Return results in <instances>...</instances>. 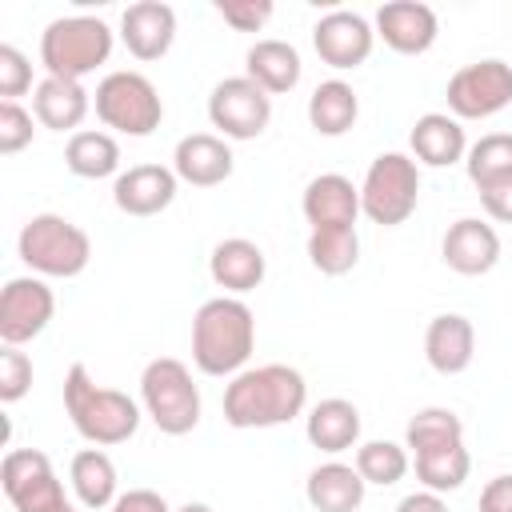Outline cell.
Returning <instances> with one entry per match:
<instances>
[{
  "label": "cell",
  "mask_w": 512,
  "mask_h": 512,
  "mask_svg": "<svg viewBox=\"0 0 512 512\" xmlns=\"http://www.w3.org/2000/svg\"><path fill=\"white\" fill-rule=\"evenodd\" d=\"M92 108V92H84L80 80H56V76H44L36 88H32V116L36 124L52 128V132H72L84 124Z\"/></svg>",
  "instance_id": "23"
},
{
  "label": "cell",
  "mask_w": 512,
  "mask_h": 512,
  "mask_svg": "<svg viewBox=\"0 0 512 512\" xmlns=\"http://www.w3.org/2000/svg\"><path fill=\"white\" fill-rule=\"evenodd\" d=\"M0 484H4V496L12 500L16 512H64V508H72L52 460L40 448H12L0 464Z\"/></svg>",
  "instance_id": "10"
},
{
  "label": "cell",
  "mask_w": 512,
  "mask_h": 512,
  "mask_svg": "<svg viewBox=\"0 0 512 512\" xmlns=\"http://www.w3.org/2000/svg\"><path fill=\"white\" fill-rule=\"evenodd\" d=\"M56 316V296L44 276H12L0 292V340L24 348L36 340Z\"/></svg>",
  "instance_id": "12"
},
{
  "label": "cell",
  "mask_w": 512,
  "mask_h": 512,
  "mask_svg": "<svg viewBox=\"0 0 512 512\" xmlns=\"http://www.w3.org/2000/svg\"><path fill=\"white\" fill-rule=\"evenodd\" d=\"M176 512H212V508H208V504H200V500H188V504H180Z\"/></svg>",
  "instance_id": "43"
},
{
  "label": "cell",
  "mask_w": 512,
  "mask_h": 512,
  "mask_svg": "<svg viewBox=\"0 0 512 512\" xmlns=\"http://www.w3.org/2000/svg\"><path fill=\"white\" fill-rule=\"evenodd\" d=\"M28 388H32V360H28V352L4 344L0 348V400L16 404V400L28 396Z\"/></svg>",
  "instance_id": "36"
},
{
  "label": "cell",
  "mask_w": 512,
  "mask_h": 512,
  "mask_svg": "<svg viewBox=\"0 0 512 512\" xmlns=\"http://www.w3.org/2000/svg\"><path fill=\"white\" fill-rule=\"evenodd\" d=\"M120 40L136 60H160L176 40V12L160 0L128 4L120 16Z\"/></svg>",
  "instance_id": "19"
},
{
  "label": "cell",
  "mask_w": 512,
  "mask_h": 512,
  "mask_svg": "<svg viewBox=\"0 0 512 512\" xmlns=\"http://www.w3.org/2000/svg\"><path fill=\"white\" fill-rule=\"evenodd\" d=\"M300 52L288 40H256L244 56V76L256 80L268 96H284L300 84Z\"/></svg>",
  "instance_id": "26"
},
{
  "label": "cell",
  "mask_w": 512,
  "mask_h": 512,
  "mask_svg": "<svg viewBox=\"0 0 512 512\" xmlns=\"http://www.w3.org/2000/svg\"><path fill=\"white\" fill-rule=\"evenodd\" d=\"M372 44H376V28L360 16V12H348V8H336L328 16L316 20L312 28V48L316 56L336 68V72H352L360 68L368 56H372Z\"/></svg>",
  "instance_id": "13"
},
{
  "label": "cell",
  "mask_w": 512,
  "mask_h": 512,
  "mask_svg": "<svg viewBox=\"0 0 512 512\" xmlns=\"http://www.w3.org/2000/svg\"><path fill=\"white\" fill-rule=\"evenodd\" d=\"M208 120L224 140H256L272 120V96L248 76H228L208 96Z\"/></svg>",
  "instance_id": "11"
},
{
  "label": "cell",
  "mask_w": 512,
  "mask_h": 512,
  "mask_svg": "<svg viewBox=\"0 0 512 512\" xmlns=\"http://www.w3.org/2000/svg\"><path fill=\"white\" fill-rule=\"evenodd\" d=\"M412 468H416V480L428 488V492H456L468 472H472V456L464 444H448V448H432V452H420L412 456Z\"/></svg>",
  "instance_id": "31"
},
{
  "label": "cell",
  "mask_w": 512,
  "mask_h": 512,
  "mask_svg": "<svg viewBox=\"0 0 512 512\" xmlns=\"http://www.w3.org/2000/svg\"><path fill=\"white\" fill-rule=\"evenodd\" d=\"M476 356V328L460 312H440L424 328V360L440 376H460Z\"/></svg>",
  "instance_id": "21"
},
{
  "label": "cell",
  "mask_w": 512,
  "mask_h": 512,
  "mask_svg": "<svg viewBox=\"0 0 512 512\" xmlns=\"http://www.w3.org/2000/svg\"><path fill=\"white\" fill-rule=\"evenodd\" d=\"M356 472L364 476V484H376V488H392L408 476L412 468V456L404 444L396 440H364L356 444Z\"/></svg>",
  "instance_id": "33"
},
{
  "label": "cell",
  "mask_w": 512,
  "mask_h": 512,
  "mask_svg": "<svg viewBox=\"0 0 512 512\" xmlns=\"http://www.w3.org/2000/svg\"><path fill=\"white\" fill-rule=\"evenodd\" d=\"M376 36L400 56H424L440 36V20L420 0H388L376 8Z\"/></svg>",
  "instance_id": "14"
},
{
  "label": "cell",
  "mask_w": 512,
  "mask_h": 512,
  "mask_svg": "<svg viewBox=\"0 0 512 512\" xmlns=\"http://www.w3.org/2000/svg\"><path fill=\"white\" fill-rule=\"evenodd\" d=\"M64 512H76V508H64Z\"/></svg>",
  "instance_id": "44"
},
{
  "label": "cell",
  "mask_w": 512,
  "mask_h": 512,
  "mask_svg": "<svg viewBox=\"0 0 512 512\" xmlns=\"http://www.w3.org/2000/svg\"><path fill=\"white\" fill-rule=\"evenodd\" d=\"M32 88V60L16 44H0V96L20 100Z\"/></svg>",
  "instance_id": "38"
},
{
  "label": "cell",
  "mask_w": 512,
  "mask_h": 512,
  "mask_svg": "<svg viewBox=\"0 0 512 512\" xmlns=\"http://www.w3.org/2000/svg\"><path fill=\"white\" fill-rule=\"evenodd\" d=\"M208 272H212V284L224 288V296H244L252 288L264 284L268 276V260H264V248L248 236H228L212 248L208 256Z\"/></svg>",
  "instance_id": "20"
},
{
  "label": "cell",
  "mask_w": 512,
  "mask_h": 512,
  "mask_svg": "<svg viewBox=\"0 0 512 512\" xmlns=\"http://www.w3.org/2000/svg\"><path fill=\"white\" fill-rule=\"evenodd\" d=\"M304 436L312 448L340 456V452L360 444V408L344 396H328V400L312 404V412L304 420Z\"/></svg>",
  "instance_id": "24"
},
{
  "label": "cell",
  "mask_w": 512,
  "mask_h": 512,
  "mask_svg": "<svg viewBox=\"0 0 512 512\" xmlns=\"http://www.w3.org/2000/svg\"><path fill=\"white\" fill-rule=\"evenodd\" d=\"M272 12V0H216V16L236 32H260Z\"/></svg>",
  "instance_id": "37"
},
{
  "label": "cell",
  "mask_w": 512,
  "mask_h": 512,
  "mask_svg": "<svg viewBox=\"0 0 512 512\" xmlns=\"http://www.w3.org/2000/svg\"><path fill=\"white\" fill-rule=\"evenodd\" d=\"M364 492H368V484L356 472V464H340V460L316 464L304 484L312 512H356L364 504Z\"/></svg>",
  "instance_id": "25"
},
{
  "label": "cell",
  "mask_w": 512,
  "mask_h": 512,
  "mask_svg": "<svg viewBox=\"0 0 512 512\" xmlns=\"http://www.w3.org/2000/svg\"><path fill=\"white\" fill-rule=\"evenodd\" d=\"M464 168L476 188H488V184L512 176V132H488L476 144H468Z\"/></svg>",
  "instance_id": "34"
},
{
  "label": "cell",
  "mask_w": 512,
  "mask_h": 512,
  "mask_svg": "<svg viewBox=\"0 0 512 512\" xmlns=\"http://www.w3.org/2000/svg\"><path fill=\"white\" fill-rule=\"evenodd\" d=\"M476 192H480V204H484V212L492 220L512 224V176H504V180H496L488 188H476Z\"/></svg>",
  "instance_id": "39"
},
{
  "label": "cell",
  "mask_w": 512,
  "mask_h": 512,
  "mask_svg": "<svg viewBox=\"0 0 512 512\" xmlns=\"http://www.w3.org/2000/svg\"><path fill=\"white\" fill-rule=\"evenodd\" d=\"M140 408L164 436H188L200 424V388L176 356H156L140 372Z\"/></svg>",
  "instance_id": "5"
},
{
  "label": "cell",
  "mask_w": 512,
  "mask_h": 512,
  "mask_svg": "<svg viewBox=\"0 0 512 512\" xmlns=\"http://www.w3.org/2000/svg\"><path fill=\"white\" fill-rule=\"evenodd\" d=\"M300 208H304V220L312 228H356L360 188L340 172H320L308 180Z\"/></svg>",
  "instance_id": "18"
},
{
  "label": "cell",
  "mask_w": 512,
  "mask_h": 512,
  "mask_svg": "<svg viewBox=\"0 0 512 512\" xmlns=\"http://www.w3.org/2000/svg\"><path fill=\"white\" fill-rule=\"evenodd\" d=\"M408 144H412V160L416 164H428V168H448V164H456V160L468 156L464 124L452 112H424L412 124Z\"/></svg>",
  "instance_id": "22"
},
{
  "label": "cell",
  "mask_w": 512,
  "mask_h": 512,
  "mask_svg": "<svg viewBox=\"0 0 512 512\" xmlns=\"http://www.w3.org/2000/svg\"><path fill=\"white\" fill-rule=\"evenodd\" d=\"M420 204V164L404 152H380L360 184V212L380 224L396 228L404 224Z\"/></svg>",
  "instance_id": "8"
},
{
  "label": "cell",
  "mask_w": 512,
  "mask_h": 512,
  "mask_svg": "<svg viewBox=\"0 0 512 512\" xmlns=\"http://www.w3.org/2000/svg\"><path fill=\"white\" fill-rule=\"evenodd\" d=\"M232 168H236V156L228 140L216 132H192L172 152V172L192 188H216L232 176Z\"/></svg>",
  "instance_id": "17"
},
{
  "label": "cell",
  "mask_w": 512,
  "mask_h": 512,
  "mask_svg": "<svg viewBox=\"0 0 512 512\" xmlns=\"http://www.w3.org/2000/svg\"><path fill=\"white\" fill-rule=\"evenodd\" d=\"M16 252L20 260L36 272V276H52V280H72L88 268L92 260V240L80 224H72L68 216L56 212H40L32 216L20 236H16Z\"/></svg>",
  "instance_id": "6"
},
{
  "label": "cell",
  "mask_w": 512,
  "mask_h": 512,
  "mask_svg": "<svg viewBox=\"0 0 512 512\" xmlns=\"http://www.w3.org/2000/svg\"><path fill=\"white\" fill-rule=\"evenodd\" d=\"M480 512H512V472L492 476L480 492Z\"/></svg>",
  "instance_id": "41"
},
{
  "label": "cell",
  "mask_w": 512,
  "mask_h": 512,
  "mask_svg": "<svg viewBox=\"0 0 512 512\" xmlns=\"http://www.w3.org/2000/svg\"><path fill=\"white\" fill-rule=\"evenodd\" d=\"M308 408V380L288 364H256L224 384V420L232 428H280Z\"/></svg>",
  "instance_id": "1"
},
{
  "label": "cell",
  "mask_w": 512,
  "mask_h": 512,
  "mask_svg": "<svg viewBox=\"0 0 512 512\" xmlns=\"http://www.w3.org/2000/svg\"><path fill=\"white\" fill-rule=\"evenodd\" d=\"M440 256L456 276H488L500 264V236L480 216H460L440 240Z\"/></svg>",
  "instance_id": "15"
},
{
  "label": "cell",
  "mask_w": 512,
  "mask_h": 512,
  "mask_svg": "<svg viewBox=\"0 0 512 512\" xmlns=\"http://www.w3.org/2000/svg\"><path fill=\"white\" fill-rule=\"evenodd\" d=\"M180 176L164 164H132L128 172L116 176L112 184V200L124 216H160L172 200H176Z\"/></svg>",
  "instance_id": "16"
},
{
  "label": "cell",
  "mask_w": 512,
  "mask_h": 512,
  "mask_svg": "<svg viewBox=\"0 0 512 512\" xmlns=\"http://www.w3.org/2000/svg\"><path fill=\"white\" fill-rule=\"evenodd\" d=\"M112 28L100 16H56L40 32V64L56 80H84L112 56Z\"/></svg>",
  "instance_id": "4"
},
{
  "label": "cell",
  "mask_w": 512,
  "mask_h": 512,
  "mask_svg": "<svg viewBox=\"0 0 512 512\" xmlns=\"http://www.w3.org/2000/svg\"><path fill=\"white\" fill-rule=\"evenodd\" d=\"M64 164H68V172L80 176V180L120 176V144H116L112 132L80 128V132L68 136V144H64Z\"/></svg>",
  "instance_id": "28"
},
{
  "label": "cell",
  "mask_w": 512,
  "mask_h": 512,
  "mask_svg": "<svg viewBox=\"0 0 512 512\" xmlns=\"http://www.w3.org/2000/svg\"><path fill=\"white\" fill-rule=\"evenodd\" d=\"M64 412L92 448H116L140 428V404L120 388L96 384L84 364L64 372Z\"/></svg>",
  "instance_id": "3"
},
{
  "label": "cell",
  "mask_w": 512,
  "mask_h": 512,
  "mask_svg": "<svg viewBox=\"0 0 512 512\" xmlns=\"http://www.w3.org/2000/svg\"><path fill=\"white\" fill-rule=\"evenodd\" d=\"M68 484L76 492V500L88 508V512H100V508H112L116 504V464L104 448H84L72 456L68 464Z\"/></svg>",
  "instance_id": "27"
},
{
  "label": "cell",
  "mask_w": 512,
  "mask_h": 512,
  "mask_svg": "<svg viewBox=\"0 0 512 512\" xmlns=\"http://www.w3.org/2000/svg\"><path fill=\"white\" fill-rule=\"evenodd\" d=\"M360 116V96L344 80H324L308 96V124L320 136H344Z\"/></svg>",
  "instance_id": "29"
},
{
  "label": "cell",
  "mask_w": 512,
  "mask_h": 512,
  "mask_svg": "<svg viewBox=\"0 0 512 512\" xmlns=\"http://www.w3.org/2000/svg\"><path fill=\"white\" fill-rule=\"evenodd\" d=\"M448 444H464V420L452 408H420L404 428L408 456H420V452H432V448H448Z\"/></svg>",
  "instance_id": "30"
},
{
  "label": "cell",
  "mask_w": 512,
  "mask_h": 512,
  "mask_svg": "<svg viewBox=\"0 0 512 512\" xmlns=\"http://www.w3.org/2000/svg\"><path fill=\"white\" fill-rule=\"evenodd\" d=\"M108 512H172V508H168V500H164L160 492H152V488H128V492L116 496V504H112Z\"/></svg>",
  "instance_id": "40"
},
{
  "label": "cell",
  "mask_w": 512,
  "mask_h": 512,
  "mask_svg": "<svg viewBox=\"0 0 512 512\" xmlns=\"http://www.w3.org/2000/svg\"><path fill=\"white\" fill-rule=\"evenodd\" d=\"M396 512H448V504H444L440 492L420 488V492H408V496L396 504Z\"/></svg>",
  "instance_id": "42"
},
{
  "label": "cell",
  "mask_w": 512,
  "mask_h": 512,
  "mask_svg": "<svg viewBox=\"0 0 512 512\" xmlns=\"http://www.w3.org/2000/svg\"><path fill=\"white\" fill-rule=\"evenodd\" d=\"M308 260L324 276H344L360 260V236L356 228H312L308 232Z\"/></svg>",
  "instance_id": "32"
},
{
  "label": "cell",
  "mask_w": 512,
  "mask_h": 512,
  "mask_svg": "<svg viewBox=\"0 0 512 512\" xmlns=\"http://www.w3.org/2000/svg\"><path fill=\"white\" fill-rule=\"evenodd\" d=\"M92 108L104 128L124 132V136H152L164 120V100L156 84L132 68L108 72L92 92Z\"/></svg>",
  "instance_id": "7"
},
{
  "label": "cell",
  "mask_w": 512,
  "mask_h": 512,
  "mask_svg": "<svg viewBox=\"0 0 512 512\" xmlns=\"http://www.w3.org/2000/svg\"><path fill=\"white\" fill-rule=\"evenodd\" d=\"M256 348V316L240 296H212L192 316V364L204 376L244 372Z\"/></svg>",
  "instance_id": "2"
},
{
  "label": "cell",
  "mask_w": 512,
  "mask_h": 512,
  "mask_svg": "<svg viewBox=\"0 0 512 512\" xmlns=\"http://www.w3.org/2000/svg\"><path fill=\"white\" fill-rule=\"evenodd\" d=\"M36 116L28 108H20V100H0V152L4 156H16L32 144V128Z\"/></svg>",
  "instance_id": "35"
},
{
  "label": "cell",
  "mask_w": 512,
  "mask_h": 512,
  "mask_svg": "<svg viewBox=\"0 0 512 512\" xmlns=\"http://www.w3.org/2000/svg\"><path fill=\"white\" fill-rule=\"evenodd\" d=\"M448 112L456 120H488L512 104V64L508 60H476L448 76Z\"/></svg>",
  "instance_id": "9"
}]
</instances>
